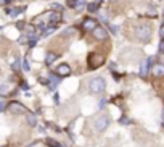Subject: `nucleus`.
I'll return each instance as SVG.
<instances>
[{
  "instance_id": "1",
  "label": "nucleus",
  "mask_w": 164,
  "mask_h": 147,
  "mask_svg": "<svg viewBox=\"0 0 164 147\" xmlns=\"http://www.w3.org/2000/svg\"><path fill=\"white\" fill-rule=\"evenodd\" d=\"M151 34H153V29H151V26L146 24V23H142V24H138L137 27H135V37L143 44L150 42Z\"/></svg>"
},
{
  "instance_id": "2",
  "label": "nucleus",
  "mask_w": 164,
  "mask_h": 147,
  "mask_svg": "<svg viewBox=\"0 0 164 147\" xmlns=\"http://www.w3.org/2000/svg\"><path fill=\"white\" fill-rule=\"evenodd\" d=\"M105 63V53H100V52H92L87 57V65H89L90 70H97Z\"/></svg>"
},
{
  "instance_id": "3",
  "label": "nucleus",
  "mask_w": 164,
  "mask_h": 147,
  "mask_svg": "<svg viewBox=\"0 0 164 147\" xmlns=\"http://www.w3.org/2000/svg\"><path fill=\"white\" fill-rule=\"evenodd\" d=\"M89 89L92 94H103L106 89V82L103 78H93L89 84Z\"/></svg>"
},
{
  "instance_id": "4",
  "label": "nucleus",
  "mask_w": 164,
  "mask_h": 147,
  "mask_svg": "<svg viewBox=\"0 0 164 147\" xmlns=\"http://www.w3.org/2000/svg\"><path fill=\"white\" fill-rule=\"evenodd\" d=\"M108 125H110V118H108L106 113L98 115V117L93 120V129L97 131V133H103V131L108 128Z\"/></svg>"
},
{
  "instance_id": "5",
  "label": "nucleus",
  "mask_w": 164,
  "mask_h": 147,
  "mask_svg": "<svg viewBox=\"0 0 164 147\" xmlns=\"http://www.w3.org/2000/svg\"><path fill=\"white\" fill-rule=\"evenodd\" d=\"M7 108H8L10 113H13V115H23V113L27 112L26 107L23 105V104H19V102H10Z\"/></svg>"
},
{
  "instance_id": "6",
  "label": "nucleus",
  "mask_w": 164,
  "mask_h": 147,
  "mask_svg": "<svg viewBox=\"0 0 164 147\" xmlns=\"http://www.w3.org/2000/svg\"><path fill=\"white\" fill-rule=\"evenodd\" d=\"M92 36H93L95 41H106L108 39V31H106V27H103V26H97L93 31H92Z\"/></svg>"
},
{
  "instance_id": "7",
  "label": "nucleus",
  "mask_w": 164,
  "mask_h": 147,
  "mask_svg": "<svg viewBox=\"0 0 164 147\" xmlns=\"http://www.w3.org/2000/svg\"><path fill=\"white\" fill-rule=\"evenodd\" d=\"M55 74H58L60 78H66L71 74V66L68 65V63H61V65L57 66V71H55Z\"/></svg>"
},
{
  "instance_id": "8",
  "label": "nucleus",
  "mask_w": 164,
  "mask_h": 147,
  "mask_svg": "<svg viewBox=\"0 0 164 147\" xmlns=\"http://www.w3.org/2000/svg\"><path fill=\"white\" fill-rule=\"evenodd\" d=\"M98 26V23H97V19H93V18H84V21H82V29L84 31H93L95 27Z\"/></svg>"
},
{
  "instance_id": "9",
  "label": "nucleus",
  "mask_w": 164,
  "mask_h": 147,
  "mask_svg": "<svg viewBox=\"0 0 164 147\" xmlns=\"http://www.w3.org/2000/svg\"><path fill=\"white\" fill-rule=\"evenodd\" d=\"M151 74L154 78H164V65L163 63H156L151 66Z\"/></svg>"
},
{
  "instance_id": "10",
  "label": "nucleus",
  "mask_w": 164,
  "mask_h": 147,
  "mask_svg": "<svg viewBox=\"0 0 164 147\" xmlns=\"http://www.w3.org/2000/svg\"><path fill=\"white\" fill-rule=\"evenodd\" d=\"M66 5L69 8H82L84 7V0H68Z\"/></svg>"
},
{
  "instance_id": "11",
  "label": "nucleus",
  "mask_w": 164,
  "mask_h": 147,
  "mask_svg": "<svg viewBox=\"0 0 164 147\" xmlns=\"http://www.w3.org/2000/svg\"><path fill=\"white\" fill-rule=\"evenodd\" d=\"M151 65V58H148V60L142 65V68H140V76L142 78H146V71H148V66Z\"/></svg>"
},
{
  "instance_id": "12",
  "label": "nucleus",
  "mask_w": 164,
  "mask_h": 147,
  "mask_svg": "<svg viewBox=\"0 0 164 147\" xmlns=\"http://www.w3.org/2000/svg\"><path fill=\"white\" fill-rule=\"evenodd\" d=\"M60 81H61V78H60L58 74H51V76L49 78V84H50V89H53V87L57 86Z\"/></svg>"
},
{
  "instance_id": "13",
  "label": "nucleus",
  "mask_w": 164,
  "mask_h": 147,
  "mask_svg": "<svg viewBox=\"0 0 164 147\" xmlns=\"http://www.w3.org/2000/svg\"><path fill=\"white\" fill-rule=\"evenodd\" d=\"M57 58H58L57 52H49V53H47V57H45V63H47V65H51Z\"/></svg>"
},
{
  "instance_id": "14",
  "label": "nucleus",
  "mask_w": 164,
  "mask_h": 147,
  "mask_svg": "<svg viewBox=\"0 0 164 147\" xmlns=\"http://www.w3.org/2000/svg\"><path fill=\"white\" fill-rule=\"evenodd\" d=\"M21 11H24V7H18V8H7V15H10V16H16V15H19Z\"/></svg>"
},
{
  "instance_id": "15",
  "label": "nucleus",
  "mask_w": 164,
  "mask_h": 147,
  "mask_svg": "<svg viewBox=\"0 0 164 147\" xmlns=\"http://www.w3.org/2000/svg\"><path fill=\"white\" fill-rule=\"evenodd\" d=\"M27 123H29V126H35L37 125V117H35L34 113H27Z\"/></svg>"
},
{
  "instance_id": "16",
  "label": "nucleus",
  "mask_w": 164,
  "mask_h": 147,
  "mask_svg": "<svg viewBox=\"0 0 164 147\" xmlns=\"http://www.w3.org/2000/svg\"><path fill=\"white\" fill-rule=\"evenodd\" d=\"M5 94H10L8 84H0V95H5Z\"/></svg>"
},
{
  "instance_id": "17",
  "label": "nucleus",
  "mask_w": 164,
  "mask_h": 147,
  "mask_svg": "<svg viewBox=\"0 0 164 147\" xmlns=\"http://www.w3.org/2000/svg\"><path fill=\"white\" fill-rule=\"evenodd\" d=\"M100 3H101L100 0H97L95 3H90V5H87V10H89V11H95V10H97L98 7H100Z\"/></svg>"
},
{
  "instance_id": "18",
  "label": "nucleus",
  "mask_w": 164,
  "mask_h": 147,
  "mask_svg": "<svg viewBox=\"0 0 164 147\" xmlns=\"http://www.w3.org/2000/svg\"><path fill=\"white\" fill-rule=\"evenodd\" d=\"M71 34H76V29H74V27H68V29H65V31L61 33L63 37H66V36H71Z\"/></svg>"
},
{
  "instance_id": "19",
  "label": "nucleus",
  "mask_w": 164,
  "mask_h": 147,
  "mask_svg": "<svg viewBox=\"0 0 164 147\" xmlns=\"http://www.w3.org/2000/svg\"><path fill=\"white\" fill-rule=\"evenodd\" d=\"M47 146H49V147H60L58 142L55 141V139H47Z\"/></svg>"
},
{
  "instance_id": "20",
  "label": "nucleus",
  "mask_w": 164,
  "mask_h": 147,
  "mask_svg": "<svg viewBox=\"0 0 164 147\" xmlns=\"http://www.w3.org/2000/svg\"><path fill=\"white\" fill-rule=\"evenodd\" d=\"M7 107H8V104H5V100H2V99H0V112L7 110Z\"/></svg>"
},
{
  "instance_id": "21",
  "label": "nucleus",
  "mask_w": 164,
  "mask_h": 147,
  "mask_svg": "<svg viewBox=\"0 0 164 147\" xmlns=\"http://www.w3.org/2000/svg\"><path fill=\"white\" fill-rule=\"evenodd\" d=\"M24 26H26V24H24V21H18V23H16V27H18L19 31L24 29Z\"/></svg>"
},
{
  "instance_id": "22",
  "label": "nucleus",
  "mask_w": 164,
  "mask_h": 147,
  "mask_svg": "<svg viewBox=\"0 0 164 147\" xmlns=\"http://www.w3.org/2000/svg\"><path fill=\"white\" fill-rule=\"evenodd\" d=\"M23 68H24V71H29V70H31V68H29V63H27V60L23 62Z\"/></svg>"
},
{
  "instance_id": "23",
  "label": "nucleus",
  "mask_w": 164,
  "mask_h": 147,
  "mask_svg": "<svg viewBox=\"0 0 164 147\" xmlns=\"http://www.w3.org/2000/svg\"><path fill=\"white\" fill-rule=\"evenodd\" d=\"M13 70H15V71H18V70H19V62H18V60L13 63Z\"/></svg>"
},
{
  "instance_id": "24",
  "label": "nucleus",
  "mask_w": 164,
  "mask_h": 147,
  "mask_svg": "<svg viewBox=\"0 0 164 147\" xmlns=\"http://www.w3.org/2000/svg\"><path fill=\"white\" fill-rule=\"evenodd\" d=\"M129 123H130V120H127L126 117H124L122 120H121V125H129Z\"/></svg>"
},
{
  "instance_id": "25",
  "label": "nucleus",
  "mask_w": 164,
  "mask_h": 147,
  "mask_svg": "<svg viewBox=\"0 0 164 147\" xmlns=\"http://www.w3.org/2000/svg\"><path fill=\"white\" fill-rule=\"evenodd\" d=\"M53 10H58L60 13H61V11H63V7H61V5H53Z\"/></svg>"
},
{
  "instance_id": "26",
  "label": "nucleus",
  "mask_w": 164,
  "mask_h": 147,
  "mask_svg": "<svg viewBox=\"0 0 164 147\" xmlns=\"http://www.w3.org/2000/svg\"><path fill=\"white\" fill-rule=\"evenodd\" d=\"M159 36L164 39V23H163V26H161V29H159Z\"/></svg>"
},
{
  "instance_id": "27",
  "label": "nucleus",
  "mask_w": 164,
  "mask_h": 147,
  "mask_svg": "<svg viewBox=\"0 0 164 147\" xmlns=\"http://www.w3.org/2000/svg\"><path fill=\"white\" fill-rule=\"evenodd\" d=\"M111 33H113V34H116V33H118V29H116V26H113V27H111Z\"/></svg>"
}]
</instances>
